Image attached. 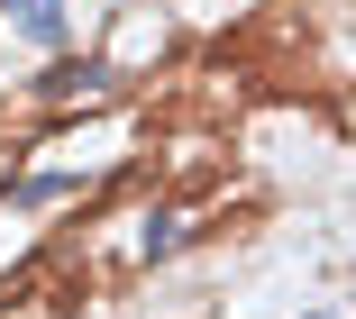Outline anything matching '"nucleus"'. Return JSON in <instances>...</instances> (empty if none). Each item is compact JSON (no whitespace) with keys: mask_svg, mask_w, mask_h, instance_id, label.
Instances as JSON below:
<instances>
[{"mask_svg":"<svg viewBox=\"0 0 356 319\" xmlns=\"http://www.w3.org/2000/svg\"><path fill=\"white\" fill-rule=\"evenodd\" d=\"M55 110H74V101H110V64H92V55H74V64H55L46 83H37Z\"/></svg>","mask_w":356,"mask_h":319,"instance_id":"nucleus-1","label":"nucleus"},{"mask_svg":"<svg viewBox=\"0 0 356 319\" xmlns=\"http://www.w3.org/2000/svg\"><path fill=\"white\" fill-rule=\"evenodd\" d=\"M0 19H10L19 37H37V46H64V37H74V19H64V0H0Z\"/></svg>","mask_w":356,"mask_h":319,"instance_id":"nucleus-2","label":"nucleus"},{"mask_svg":"<svg viewBox=\"0 0 356 319\" xmlns=\"http://www.w3.org/2000/svg\"><path fill=\"white\" fill-rule=\"evenodd\" d=\"M174 247H183V219H174V210L147 219V256H174Z\"/></svg>","mask_w":356,"mask_h":319,"instance_id":"nucleus-3","label":"nucleus"},{"mask_svg":"<svg viewBox=\"0 0 356 319\" xmlns=\"http://www.w3.org/2000/svg\"><path fill=\"white\" fill-rule=\"evenodd\" d=\"M311 319H329V310H311Z\"/></svg>","mask_w":356,"mask_h":319,"instance_id":"nucleus-4","label":"nucleus"}]
</instances>
